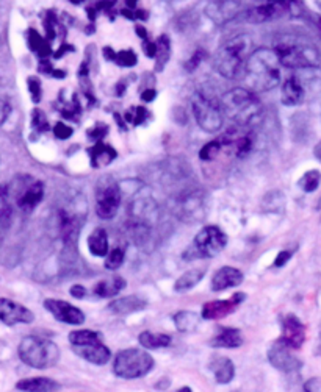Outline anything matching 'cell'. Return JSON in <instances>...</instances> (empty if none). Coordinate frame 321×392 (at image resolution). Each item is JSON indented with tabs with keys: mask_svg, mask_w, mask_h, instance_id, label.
Here are the masks:
<instances>
[{
	"mask_svg": "<svg viewBox=\"0 0 321 392\" xmlns=\"http://www.w3.org/2000/svg\"><path fill=\"white\" fill-rule=\"evenodd\" d=\"M210 369L214 370L215 380L220 384H226L234 380L235 375V366L229 358H224V356H218L210 364Z\"/></svg>",
	"mask_w": 321,
	"mask_h": 392,
	"instance_id": "cell-28",
	"label": "cell"
},
{
	"mask_svg": "<svg viewBox=\"0 0 321 392\" xmlns=\"http://www.w3.org/2000/svg\"><path fill=\"white\" fill-rule=\"evenodd\" d=\"M304 389L307 392H321V378H310V380H307Z\"/></svg>",
	"mask_w": 321,
	"mask_h": 392,
	"instance_id": "cell-48",
	"label": "cell"
},
{
	"mask_svg": "<svg viewBox=\"0 0 321 392\" xmlns=\"http://www.w3.org/2000/svg\"><path fill=\"white\" fill-rule=\"evenodd\" d=\"M71 295L76 299H84L86 295V290L81 285H74L71 288Z\"/></svg>",
	"mask_w": 321,
	"mask_h": 392,
	"instance_id": "cell-51",
	"label": "cell"
},
{
	"mask_svg": "<svg viewBox=\"0 0 321 392\" xmlns=\"http://www.w3.org/2000/svg\"><path fill=\"white\" fill-rule=\"evenodd\" d=\"M206 275V269H190L185 273H182L174 283V291L176 292H185L193 290V288L199 283Z\"/></svg>",
	"mask_w": 321,
	"mask_h": 392,
	"instance_id": "cell-31",
	"label": "cell"
},
{
	"mask_svg": "<svg viewBox=\"0 0 321 392\" xmlns=\"http://www.w3.org/2000/svg\"><path fill=\"white\" fill-rule=\"evenodd\" d=\"M44 308L49 311L58 322H65L70 325H81L85 322V313L80 308L67 304L65 300L46 299Z\"/></svg>",
	"mask_w": 321,
	"mask_h": 392,
	"instance_id": "cell-15",
	"label": "cell"
},
{
	"mask_svg": "<svg viewBox=\"0 0 321 392\" xmlns=\"http://www.w3.org/2000/svg\"><path fill=\"white\" fill-rule=\"evenodd\" d=\"M154 369V358L145 350L126 349L114 356L113 372L124 380H135L148 375Z\"/></svg>",
	"mask_w": 321,
	"mask_h": 392,
	"instance_id": "cell-8",
	"label": "cell"
},
{
	"mask_svg": "<svg viewBox=\"0 0 321 392\" xmlns=\"http://www.w3.org/2000/svg\"><path fill=\"white\" fill-rule=\"evenodd\" d=\"M243 344V334L240 330L223 327L218 328L215 338H211L210 346L216 349H237Z\"/></svg>",
	"mask_w": 321,
	"mask_h": 392,
	"instance_id": "cell-24",
	"label": "cell"
},
{
	"mask_svg": "<svg viewBox=\"0 0 321 392\" xmlns=\"http://www.w3.org/2000/svg\"><path fill=\"white\" fill-rule=\"evenodd\" d=\"M96 212L100 219L108 221L118 215L122 202L121 184L113 177L105 175L96 183Z\"/></svg>",
	"mask_w": 321,
	"mask_h": 392,
	"instance_id": "cell-11",
	"label": "cell"
},
{
	"mask_svg": "<svg viewBox=\"0 0 321 392\" xmlns=\"http://www.w3.org/2000/svg\"><path fill=\"white\" fill-rule=\"evenodd\" d=\"M27 86H29V93L32 95V100L35 103L41 102L43 97V88H41V81L38 77H29L27 79Z\"/></svg>",
	"mask_w": 321,
	"mask_h": 392,
	"instance_id": "cell-42",
	"label": "cell"
},
{
	"mask_svg": "<svg viewBox=\"0 0 321 392\" xmlns=\"http://www.w3.org/2000/svg\"><path fill=\"white\" fill-rule=\"evenodd\" d=\"M74 50H76V49H74L72 46H70V44H63V46H61L60 49H58V52L55 53V58L63 57V55H65L66 52H74Z\"/></svg>",
	"mask_w": 321,
	"mask_h": 392,
	"instance_id": "cell-53",
	"label": "cell"
},
{
	"mask_svg": "<svg viewBox=\"0 0 321 392\" xmlns=\"http://www.w3.org/2000/svg\"><path fill=\"white\" fill-rule=\"evenodd\" d=\"M140 344L145 349L155 350V349H163L168 347L171 344V338L168 334L162 333H152V332H143L138 338Z\"/></svg>",
	"mask_w": 321,
	"mask_h": 392,
	"instance_id": "cell-35",
	"label": "cell"
},
{
	"mask_svg": "<svg viewBox=\"0 0 321 392\" xmlns=\"http://www.w3.org/2000/svg\"><path fill=\"white\" fill-rule=\"evenodd\" d=\"M223 144L220 140H216V141H210L207 142L206 146H204L201 149V152H199V158L202 161H214L216 160L218 156L221 155L223 152Z\"/></svg>",
	"mask_w": 321,
	"mask_h": 392,
	"instance_id": "cell-37",
	"label": "cell"
},
{
	"mask_svg": "<svg viewBox=\"0 0 321 392\" xmlns=\"http://www.w3.org/2000/svg\"><path fill=\"white\" fill-rule=\"evenodd\" d=\"M315 156L318 158V160H321V141L317 144V147H315Z\"/></svg>",
	"mask_w": 321,
	"mask_h": 392,
	"instance_id": "cell-56",
	"label": "cell"
},
{
	"mask_svg": "<svg viewBox=\"0 0 321 392\" xmlns=\"http://www.w3.org/2000/svg\"><path fill=\"white\" fill-rule=\"evenodd\" d=\"M70 342L80 358L91 364L104 366L112 358V352L100 339V334L93 330H76L70 333Z\"/></svg>",
	"mask_w": 321,
	"mask_h": 392,
	"instance_id": "cell-7",
	"label": "cell"
},
{
	"mask_svg": "<svg viewBox=\"0 0 321 392\" xmlns=\"http://www.w3.org/2000/svg\"><path fill=\"white\" fill-rule=\"evenodd\" d=\"M16 388L20 391H30V392H52L58 391L61 386L52 378L46 377H35V378H25L16 383Z\"/></svg>",
	"mask_w": 321,
	"mask_h": 392,
	"instance_id": "cell-26",
	"label": "cell"
},
{
	"mask_svg": "<svg viewBox=\"0 0 321 392\" xmlns=\"http://www.w3.org/2000/svg\"><path fill=\"white\" fill-rule=\"evenodd\" d=\"M243 283V272L235 269V267L224 266L218 269L211 278V291L221 292L229 288H237Z\"/></svg>",
	"mask_w": 321,
	"mask_h": 392,
	"instance_id": "cell-22",
	"label": "cell"
},
{
	"mask_svg": "<svg viewBox=\"0 0 321 392\" xmlns=\"http://www.w3.org/2000/svg\"><path fill=\"white\" fill-rule=\"evenodd\" d=\"M268 360L271 366H275L281 372H295L301 367V361H299L295 355H293V349L287 346L285 342L277 339L268 350Z\"/></svg>",
	"mask_w": 321,
	"mask_h": 392,
	"instance_id": "cell-14",
	"label": "cell"
},
{
	"mask_svg": "<svg viewBox=\"0 0 321 392\" xmlns=\"http://www.w3.org/2000/svg\"><path fill=\"white\" fill-rule=\"evenodd\" d=\"M206 58V52H204L202 49H199V50H196L195 53H193V57H191L187 63H185V69L188 72H193L195 69L201 65V61Z\"/></svg>",
	"mask_w": 321,
	"mask_h": 392,
	"instance_id": "cell-43",
	"label": "cell"
},
{
	"mask_svg": "<svg viewBox=\"0 0 321 392\" xmlns=\"http://www.w3.org/2000/svg\"><path fill=\"white\" fill-rule=\"evenodd\" d=\"M88 249L94 257H107L108 252V235L104 229H94L88 236Z\"/></svg>",
	"mask_w": 321,
	"mask_h": 392,
	"instance_id": "cell-30",
	"label": "cell"
},
{
	"mask_svg": "<svg viewBox=\"0 0 321 392\" xmlns=\"http://www.w3.org/2000/svg\"><path fill=\"white\" fill-rule=\"evenodd\" d=\"M11 113V105H10V102L6 100V99H2L0 97V126L2 123L6 122V119H8V116Z\"/></svg>",
	"mask_w": 321,
	"mask_h": 392,
	"instance_id": "cell-46",
	"label": "cell"
},
{
	"mask_svg": "<svg viewBox=\"0 0 321 392\" xmlns=\"http://www.w3.org/2000/svg\"><path fill=\"white\" fill-rule=\"evenodd\" d=\"M155 95H157V93H155L154 88H146L145 91L141 93V100L143 102H152L155 99Z\"/></svg>",
	"mask_w": 321,
	"mask_h": 392,
	"instance_id": "cell-52",
	"label": "cell"
},
{
	"mask_svg": "<svg viewBox=\"0 0 321 392\" xmlns=\"http://www.w3.org/2000/svg\"><path fill=\"white\" fill-rule=\"evenodd\" d=\"M174 324L182 333H193L199 327V314L195 311H179L174 316Z\"/></svg>",
	"mask_w": 321,
	"mask_h": 392,
	"instance_id": "cell-32",
	"label": "cell"
},
{
	"mask_svg": "<svg viewBox=\"0 0 321 392\" xmlns=\"http://www.w3.org/2000/svg\"><path fill=\"white\" fill-rule=\"evenodd\" d=\"M107 133H108V127L105 126V123H98V126H96L94 128L90 130V132H88V136H90L91 140L99 142Z\"/></svg>",
	"mask_w": 321,
	"mask_h": 392,
	"instance_id": "cell-45",
	"label": "cell"
},
{
	"mask_svg": "<svg viewBox=\"0 0 321 392\" xmlns=\"http://www.w3.org/2000/svg\"><path fill=\"white\" fill-rule=\"evenodd\" d=\"M114 63L121 66V67H132L136 65V61H138V58H136V53L131 49H127V50H121L114 55Z\"/></svg>",
	"mask_w": 321,
	"mask_h": 392,
	"instance_id": "cell-39",
	"label": "cell"
},
{
	"mask_svg": "<svg viewBox=\"0 0 321 392\" xmlns=\"http://www.w3.org/2000/svg\"><path fill=\"white\" fill-rule=\"evenodd\" d=\"M148 118H149L148 109L143 107H133L126 113V119L129 122H132L133 126H140V123L145 122Z\"/></svg>",
	"mask_w": 321,
	"mask_h": 392,
	"instance_id": "cell-41",
	"label": "cell"
},
{
	"mask_svg": "<svg viewBox=\"0 0 321 392\" xmlns=\"http://www.w3.org/2000/svg\"><path fill=\"white\" fill-rule=\"evenodd\" d=\"M8 191L11 198H15L18 208L24 212H32L44 197L43 182L35 180L29 175L15 178V182L8 187Z\"/></svg>",
	"mask_w": 321,
	"mask_h": 392,
	"instance_id": "cell-12",
	"label": "cell"
},
{
	"mask_svg": "<svg viewBox=\"0 0 321 392\" xmlns=\"http://www.w3.org/2000/svg\"><path fill=\"white\" fill-rule=\"evenodd\" d=\"M251 50L252 39L248 34H237V36L228 39L214 57L216 72L224 79H237L246 69V63L252 53Z\"/></svg>",
	"mask_w": 321,
	"mask_h": 392,
	"instance_id": "cell-4",
	"label": "cell"
},
{
	"mask_svg": "<svg viewBox=\"0 0 321 392\" xmlns=\"http://www.w3.org/2000/svg\"><path fill=\"white\" fill-rule=\"evenodd\" d=\"M35 316L29 308L18 304L11 299L0 297V322L8 327L18 324H32Z\"/></svg>",
	"mask_w": 321,
	"mask_h": 392,
	"instance_id": "cell-16",
	"label": "cell"
},
{
	"mask_svg": "<svg viewBox=\"0 0 321 392\" xmlns=\"http://www.w3.org/2000/svg\"><path fill=\"white\" fill-rule=\"evenodd\" d=\"M88 154H90L93 168L108 166V164L114 160L116 155H118L112 146H107V144H104L102 141L96 142V146L88 149Z\"/></svg>",
	"mask_w": 321,
	"mask_h": 392,
	"instance_id": "cell-27",
	"label": "cell"
},
{
	"mask_svg": "<svg viewBox=\"0 0 321 392\" xmlns=\"http://www.w3.org/2000/svg\"><path fill=\"white\" fill-rule=\"evenodd\" d=\"M126 288V280L122 277H113V278H107V280H102L99 281L98 285L94 286V295H98V297H114L116 294H119L122 290Z\"/></svg>",
	"mask_w": 321,
	"mask_h": 392,
	"instance_id": "cell-29",
	"label": "cell"
},
{
	"mask_svg": "<svg viewBox=\"0 0 321 392\" xmlns=\"http://www.w3.org/2000/svg\"><path fill=\"white\" fill-rule=\"evenodd\" d=\"M19 358L27 366L33 369H51L60 360V349L53 341L39 338V336H27L20 341L18 347Z\"/></svg>",
	"mask_w": 321,
	"mask_h": 392,
	"instance_id": "cell-5",
	"label": "cell"
},
{
	"mask_svg": "<svg viewBox=\"0 0 321 392\" xmlns=\"http://www.w3.org/2000/svg\"><path fill=\"white\" fill-rule=\"evenodd\" d=\"M195 119L204 132L215 133L221 130L224 122V113L221 108V102L210 97L206 93H196L191 100Z\"/></svg>",
	"mask_w": 321,
	"mask_h": 392,
	"instance_id": "cell-10",
	"label": "cell"
},
{
	"mask_svg": "<svg viewBox=\"0 0 321 392\" xmlns=\"http://www.w3.org/2000/svg\"><path fill=\"white\" fill-rule=\"evenodd\" d=\"M244 5L240 2H232V0H220V2H210L206 6V15L210 20H214L216 25H223L235 19L240 13H243Z\"/></svg>",
	"mask_w": 321,
	"mask_h": 392,
	"instance_id": "cell-18",
	"label": "cell"
},
{
	"mask_svg": "<svg viewBox=\"0 0 321 392\" xmlns=\"http://www.w3.org/2000/svg\"><path fill=\"white\" fill-rule=\"evenodd\" d=\"M157 55H155V72H162L171 58V41L166 34H162L157 39Z\"/></svg>",
	"mask_w": 321,
	"mask_h": 392,
	"instance_id": "cell-33",
	"label": "cell"
},
{
	"mask_svg": "<svg viewBox=\"0 0 321 392\" xmlns=\"http://www.w3.org/2000/svg\"><path fill=\"white\" fill-rule=\"evenodd\" d=\"M122 16H126L129 19H148V13L146 11H143V10H135V11H131V10H122Z\"/></svg>",
	"mask_w": 321,
	"mask_h": 392,
	"instance_id": "cell-49",
	"label": "cell"
},
{
	"mask_svg": "<svg viewBox=\"0 0 321 392\" xmlns=\"http://www.w3.org/2000/svg\"><path fill=\"white\" fill-rule=\"evenodd\" d=\"M135 32H136V34H138V36H140L143 41H146V39H148V32H146L145 27L136 25V27H135Z\"/></svg>",
	"mask_w": 321,
	"mask_h": 392,
	"instance_id": "cell-54",
	"label": "cell"
},
{
	"mask_svg": "<svg viewBox=\"0 0 321 392\" xmlns=\"http://www.w3.org/2000/svg\"><path fill=\"white\" fill-rule=\"evenodd\" d=\"M228 245V236L220 227L207 225L195 236L193 244L185 252L183 258L196 259V258H214L224 250Z\"/></svg>",
	"mask_w": 321,
	"mask_h": 392,
	"instance_id": "cell-9",
	"label": "cell"
},
{
	"mask_svg": "<svg viewBox=\"0 0 321 392\" xmlns=\"http://www.w3.org/2000/svg\"><path fill=\"white\" fill-rule=\"evenodd\" d=\"M84 217H85V211H80L79 208H74V211L61 208L58 211L60 235L66 245H72L77 243L81 230V224H84Z\"/></svg>",
	"mask_w": 321,
	"mask_h": 392,
	"instance_id": "cell-13",
	"label": "cell"
},
{
	"mask_svg": "<svg viewBox=\"0 0 321 392\" xmlns=\"http://www.w3.org/2000/svg\"><path fill=\"white\" fill-rule=\"evenodd\" d=\"M281 66L290 69H315L321 65V52L309 38L284 34L275 44Z\"/></svg>",
	"mask_w": 321,
	"mask_h": 392,
	"instance_id": "cell-1",
	"label": "cell"
},
{
	"mask_svg": "<svg viewBox=\"0 0 321 392\" xmlns=\"http://www.w3.org/2000/svg\"><path fill=\"white\" fill-rule=\"evenodd\" d=\"M279 339L293 350L303 347L306 341V327L295 314H287L282 319V336Z\"/></svg>",
	"mask_w": 321,
	"mask_h": 392,
	"instance_id": "cell-20",
	"label": "cell"
},
{
	"mask_svg": "<svg viewBox=\"0 0 321 392\" xmlns=\"http://www.w3.org/2000/svg\"><path fill=\"white\" fill-rule=\"evenodd\" d=\"M281 63L271 49H257L251 53L246 63V83L254 91H271L281 83Z\"/></svg>",
	"mask_w": 321,
	"mask_h": 392,
	"instance_id": "cell-3",
	"label": "cell"
},
{
	"mask_svg": "<svg viewBox=\"0 0 321 392\" xmlns=\"http://www.w3.org/2000/svg\"><path fill=\"white\" fill-rule=\"evenodd\" d=\"M307 88L304 85L303 77L299 75H291L287 79L281 89V100L285 107H296L307 99Z\"/></svg>",
	"mask_w": 321,
	"mask_h": 392,
	"instance_id": "cell-21",
	"label": "cell"
},
{
	"mask_svg": "<svg viewBox=\"0 0 321 392\" xmlns=\"http://www.w3.org/2000/svg\"><path fill=\"white\" fill-rule=\"evenodd\" d=\"M32 126L39 133H44V132H47V130H49V121H47L44 111H41V109H38V108L33 109V111H32Z\"/></svg>",
	"mask_w": 321,
	"mask_h": 392,
	"instance_id": "cell-40",
	"label": "cell"
},
{
	"mask_svg": "<svg viewBox=\"0 0 321 392\" xmlns=\"http://www.w3.org/2000/svg\"><path fill=\"white\" fill-rule=\"evenodd\" d=\"M320 183H321V172L317 169H312V170H307L306 174L299 178L298 187L304 192H313L318 189Z\"/></svg>",
	"mask_w": 321,
	"mask_h": 392,
	"instance_id": "cell-36",
	"label": "cell"
},
{
	"mask_svg": "<svg viewBox=\"0 0 321 392\" xmlns=\"http://www.w3.org/2000/svg\"><path fill=\"white\" fill-rule=\"evenodd\" d=\"M146 306H148L146 300H143L141 297H136V295H127V297L113 300L112 304L108 305V311H112L113 314H118V316H126V314L138 313Z\"/></svg>",
	"mask_w": 321,
	"mask_h": 392,
	"instance_id": "cell-25",
	"label": "cell"
},
{
	"mask_svg": "<svg viewBox=\"0 0 321 392\" xmlns=\"http://www.w3.org/2000/svg\"><path fill=\"white\" fill-rule=\"evenodd\" d=\"M246 20L252 24L268 22L273 19H279L285 15H290V8L287 2H270L251 6L248 11H244Z\"/></svg>",
	"mask_w": 321,
	"mask_h": 392,
	"instance_id": "cell-17",
	"label": "cell"
},
{
	"mask_svg": "<svg viewBox=\"0 0 321 392\" xmlns=\"http://www.w3.org/2000/svg\"><path fill=\"white\" fill-rule=\"evenodd\" d=\"M171 211L182 222L196 224L207 216V196L201 189H183L171 201Z\"/></svg>",
	"mask_w": 321,
	"mask_h": 392,
	"instance_id": "cell-6",
	"label": "cell"
},
{
	"mask_svg": "<svg viewBox=\"0 0 321 392\" xmlns=\"http://www.w3.org/2000/svg\"><path fill=\"white\" fill-rule=\"evenodd\" d=\"M143 50H145V55L148 58H155L157 55V44L152 43V41H143Z\"/></svg>",
	"mask_w": 321,
	"mask_h": 392,
	"instance_id": "cell-47",
	"label": "cell"
},
{
	"mask_svg": "<svg viewBox=\"0 0 321 392\" xmlns=\"http://www.w3.org/2000/svg\"><path fill=\"white\" fill-rule=\"evenodd\" d=\"M13 222V198L8 187H0V244L5 239Z\"/></svg>",
	"mask_w": 321,
	"mask_h": 392,
	"instance_id": "cell-23",
	"label": "cell"
},
{
	"mask_svg": "<svg viewBox=\"0 0 321 392\" xmlns=\"http://www.w3.org/2000/svg\"><path fill=\"white\" fill-rule=\"evenodd\" d=\"M124 258H126V253L119 247H116L112 252H108V255L105 257V269L108 271H116L119 269L124 263Z\"/></svg>",
	"mask_w": 321,
	"mask_h": 392,
	"instance_id": "cell-38",
	"label": "cell"
},
{
	"mask_svg": "<svg viewBox=\"0 0 321 392\" xmlns=\"http://www.w3.org/2000/svg\"><path fill=\"white\" fill-rule=\"evenodd\" d=\"M313 24H315L317 30H318L320 36H321V16H315V18H313Z\"/></svg>",
	"mask_w": 321,
	"mask_h": 392,
	"instance_id": "cell-55",
	"label": "cell"
},
{
	"mask_svg": "<svg viewBox=\"0 0 321 392\" xmlns=\"http://www.w3.org/2000/svg\"><path fill=\"white\" fill-rule=\"evenodd\" d=\"M72 133H74V130L63 122H58L57 126L53 127V135H55L58 140H67V137L72 136Z\"/></svg>",
	"mask_w": 321,
	"mask_h": 392,
	"instance_id": "cell-44",
	"label": "cell"
},
{
	"mask_svg": "<svg viewBox=\"0 0 321 392\" xmlns=\"http://www.w3.org/2000/svg\"><path fill=\"white\" fill-rule=\"evenodd\" d=\"M223 113L228 119L234 122V126L251 128L261 122L263 114V107L257 95L244 88L230 89L221 99Z\"/></svg>",
	"mask_w": 321,
	"mask_h": 392,
	"instance_id": "cell-2",
	"label": "cell"
},
{
	"mask_svg": "<svg viewBox=\"0 0 321 392\" xmlns=\"http://www.w3.org/2000/svg\"><path fill=\"white\" fill-rule=\"evenodd\" d=\"M27 41H29L30 49L35 52L38 57L47 58L51 55L49 41L44 39V38H41V34L35 29H30L29 32H27Z\"/></svg>",
	"mask_w": 321,
	"mask_h": 392,
	"instance_id": "cell-34",
	"label": "cell"
},
{
	"mask_svg": "<svg viewBox=\"0 0 321 392\" xmlns=\"http://www.w3.org/2000/svg\"><path fill=\"white\" fill-rule=\"evenodd\" d=\"M290 258H291V252H289V250H282V252L277 255V258H276V261H275V266H276V267H282Z\"/></svg>",
	"mask_w": 321,
	"mask_h": 392,
	"instance_id": "cell-50",
	"label": "cell"
},
{
	"mask_svg": "<svg viewBox=\"0 0 321 392\" xmlns=\"http://www.w3.org/2000/svg\"><path fill=\"white\" fill-rule=\"evenodd\" d=\"M317 355L321 356V332H320V338H318V346H317Z\"/></svg>",
	"mask_w": 321,
	"mask_h": 392,
	"instance_id": "cell-57",
	"label": "cell"
},
{
	"mask_svg": "<svg viewBox=\"0 0 321 392\" xmlns=\"http://www.w3.org/2000/svg\"><path fill=\"white\" fill-rule=\"evenodd\" d=\"M246 299V295L243 292H237L235 295H232L230 299L228 300H214L209 302L202 306V313L201 318L207 319V320H216V319H223L226 316L232 314L238 308V305Z\"/></svg>",
	"mask_w": 321,
	"mask_h": 392,
	"instance_id": "cell-19",
	"label": "cell"
}]
</instances>
